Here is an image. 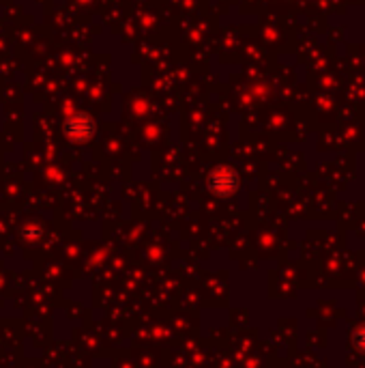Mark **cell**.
<instances>
[{
  "label": "cell",
  "mask_w": 365,
  "mask_h": 368,
  "mask_svg": "<svg viewBox=\"0 0 365 368\" xmlns=\"http://www.w3.org/2000/svg\"><path fill=\"white\" fill-rule=\"evenodd\" d=\"M213 186L217 188V190H224L226 188V192L237 183V175H234L230 168H219V170H215V175H213Z\"/></svg>",
  "instance_id": "6da1fadb"
}]
</instances>
